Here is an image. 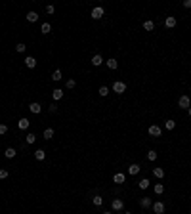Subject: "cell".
Returning <instances> with one entry per match:
<instances>
[{"label":"cell","mask_w":191,"mask_h":214,"mask_svg":"<svg viewBox=\"0 0 191 214\" xmlns=\"http://www.w3.org/2000/svg\"><path fill=\"white\" fill-rule=\"evenodd\" d=\"M52 98H54L55 101H57V100H61V98H63V90H61V88H55V90L52 92Z\"/></svg>","instance_id":"cell-13"},{"label":"cell","mask_w":191,"mask_h":214,"mask_svg":"<svg viewBox=\"0 0 191 214\" xmlns=\"http://www.w3.org/2000/svg\"><path fill=\"white\" fill-rule=\"evenodd\" d=\"M124 180H126V178H124V174H120V172H117L113 176V182L115 184H124Z\"/></svg>","instance_id":"cell-15"},{"label":"cell","mask_w":191,"mask_h":214,"mask_svg":"<svg viewBox=\"0 0 191 214\" xmlns=\"http://www.w3.org/2000/svg\"><path fill=\"white\" fill-rule=\"evenodd\" d=\"M29 111H31L33 115H38V113H40V111H42V105L35 101V103H31V105H29Z\"/></svg>","instance_id":"cell-4"},{"label":"cell","mask_w":191,"mask_h":214,"mask_svg":"<svg viewBox=\"0 0 191 214\" xmlns=\"http://www.w3.org/2000/svg\"><path fill=\"white\" fill-rule=\"evenodd\" d=\"M140 168H141V166H140V164H136V163H134V164H130V166H128V174L136 176V174L140 172Z\"/></svg>","instance_id":"cell-10"},{"label":"cell","mask_w":191,"mask_h":214,"mask_svg":"<svg viewBox=\"0 0 191 214\" xmlns=\"http://www.w3.org/2000/svg\"><path fill=\"white\" fill-rule=\"evenodd\" d=\"M50 111H52V113H55V111H57V105H55V103L50 105Z\"/></svg>","instance_id":"cell-38"},{"label":"cell","mask_w":191,"mask_h":214,"mask_svg":"<svg viewBox=\"0 0 191 214\" xmlns=\"http://www.w3.org/2000/svg\"><path fill=\"white\" fill-rule=\"evenodd\" d=\"M143 29H145V31H153V29H155V23L153 21H145V23H143Z\"/></svg>","instance_id":"cell-27"},{"label":"cell","mask_w":191,"mask_h":214,"mask_svg":"<svg viewBox=\"0 0 191 214\" xmlns=\"http://www.w3.org/2000/svg\"><path fill=\"white\" fill-rule=\"evenodd\" d=\"M183 8H191V0H183Z\"/></svg>","instance_id":"cell-37"},{"label":"cell","mask_w":191,"mask_h":214,"mask_svg":"<svg viewBox=\"0 0 191 214\" xmlns=\"http://www.w3.org/2000/svg\"><path fill=\"white\" fill-rule=\"evenodd\" d=\"M61 78H63L61 71H59V69H55V71H54V75H52V80H61Z\"/></svg>","instance_id":"cell-23"},{"label":"cell","mask_w":191,"mask_h":214,"mask_svg":"<svg viewBox=\"0 0 191 214\" xmlns=\"http://www.w3.org/2000/svg\"><path fill=\"white\" fill-rule=\"evenodd\" d=\"M187 113H189V117H191V107H189V109H187Z\"/></svg>","instance_id":"cell-39"},{"label":"cell","mask_w":191,"mask_h":214,"mask_svg":"<svg viewBox=\"0 0 191 214\" xmlns=\"http://www.w3.org/2000/svg\"><path fill=\"white\" fill-rule=\"evenodd\" d=\"M35 157H37V161H44L46 151H44V149H37V151H35Z\"/></svg>","instance_id":"cell-19"},{"label":"cell","mask_w":191,"mask_h":214,"mask_svg":"<svg viewBox=\"0 0 191 214\" xmlns=\"http://www.w3.org/2000/svg\"><path fill=\"white\" fill-rule=\"evenodd\" d=\"M46 12H48V14H54L55 8H54V6H46Z\"/></svg>","instance_id":"cell-36"},{"label":"cell","mask_w":191,"mask_h":214,"mask_svg":"<svg viewBox=\"0 0 191 214\" xmlns=\"http://www.w3.org/2000/svg\"><path fill=\"white\" fill-rule=\"evenodd\" d=\"M8 132V126L6 124H0V134H6Z\"/></svg>","instance_id":"cell-35"},{"label":"cell","mask_w":191,"mask_h":214,"mask_svg":"<svg viewBox=\"0 0 191 214\" xmlns=\"http://www.w3.org/2000/svg\"><path fill=\"white\" fill-rule=\"evenodd\" d=\"M147 159H149V161H157V151H149V153H147Z\"/></svg>","instance_id":"cell-32"},{"label":"cell","mask_w":191,"mask_h":214,"mask_svg":"<svg viewBox=\"0 0 191 214\" xmlns=\"http://www.w3.org/2000/svg\"><path fill=\"white\" fill-rule=\"evenodd\" d=\"M29 124H31V123H29V118H25V117H23V118H19L17 126L21 128V130H27V128H29Z\"/></svg>","instance_id":"cell-12"},{"label":"cell","mask_w":191,"mask_h":214,"mask_svg":"<svg viewBox=\"0 0 191 214\" xmlns=\"http://www.w3.org/2000/svg\"><path fill=\"white\" fill-rule=\"evenodd\" d=\"M15 153H17V151L14 149V147H8V149L4 151V155H6V159H14L15 157Z\"/></svg>","instance_id":"cell-16"},{"label":"cell","mask_w":191,"mask_h":214,"mask_svg":"<svg viewBox=\"0 0 191 214\" xmlns=\"http://www.w3.org/2000/svg\"><path fill=\"white\" fill-rule=\"evenodd\" d=\"M138 186H140V189H147V187H149V180H147V178H143V180H141Z\"/></svg>","instance_id":"cell-26"},{"label":"cell","mask_w":191,"mask_h":214,"mask_svg":"<svg viewBox=\"0 0 191 214\" xmlns=\"http://www.w3.org/2000/svg\"><path fill=\"white\" fill-rule=\"evenodd\" d=\"M103 14H105V12H103V8H101V6H96V8L94 10H92V19H101V17H103Z\"/></svg>","instance_id":"cell-2"},{"label":"cell","mask_w":191,"mask_h":214,"mask_svg":"<svg viewBox=\"0 0 191 214\" xmlns=\"http://www.w3.org/2000/svg\"><path fill=\"white\" fill-rule=\"evenodd\" d=\"M92 203H94V205H96V206H100V205H101V203H103V199H101V197H100V195H96V197H94V199H92Z\"/></svg>","instance_id":"cell-30"},{"label":"cell","mask_w":191,"mask_h":214,"mask_svg":"<svg viewBox=\"0 0 191 214\" xmlns=\"http://www.w3.org/2000/svg\"><path fill=\"white\" fill-rule=\"evenodd\" d=\"M109 92H111V90H109L107 86H101V88H100V96H103V98H105L107 94H109Z\"/></svg>","instance_id":"cell-31"},{"label":"cell","mask_w":191,"mask_h":214,"mask_svg":"<svg viewBox=\"0 0 191 214\" xmlns=\"http://www.w3.org/2000/svg\"><path fill=\"white\" fill-rule=\"evenodd\" d=\"M40 31L44 33V35H48V33L52 31V27H50V23H42V27H40Z\"/></svg>","instance_id":"cell-25"},{"label":"cell","mask_w":191,"mask_h":214,"mask_svg":"<svg viewBox=\"0 0 191 214\" xmlns=\"http://www.w3.org/2000/svg\"><path fill=\"white\" fill-rule=\"evenodd\" d=\"M25 65H27L29 69H35L37 67V59L33 57V55H27V57H25Z\"/></svg>","instance_id":"cell-6"},{"label":"cell","mask_w":191,"mask_h":214,"mask_svg":"<svg viewBox=\"0 0 191 214\" xmlns=\"http://www.w3.org/2000/svg\"><path fill=\"white\" fill-rule=\"evenodd\" d=\"M153 176L155 178H164V170L163 168H153Z\"/></svg>","instance_id":"cell-24"},{"label":"cell","mask_w":191,"mask_h":214,"mask_svg":"<svg viewBox=\"0 0 191 214\" xmlns=\"http://www.w3.org/2000/svg\"><path fill=\"white\" fill-rule=\"evenodd\" d=\"M153 210L155 214H164V205L163 203H153Z\"/></svg>","instance_id":"cell-11"},{"label":"cell","mask_w":191,"mask_h":214,"mask_svg":"<svg viewBox=\"0 0 191 214\" xmlns=\"http://www.w3.org/2000/svg\"><path fill=\"white\" fill-rule=\"evenodd\" d=\"M113 92H115V94H122V92H126V84H124L122 80H117L113 84Z\"/></svg>","instance_id":"cell-1"},{"label":"cell","mask_w":191,"mask_h":214,"mask_svg":"<svg viewBox=\"0 0 191 214\" xmlns=\"http://www.w3.org/2000/svg\"><path fill=\"white\" fill-rule=\"evenodd\" d=\"M44 138H46V140H52V138H54V128H46V130H44Z\"/></svg>","instance_id":"cell-22"},{"label":"cell","mask_w":191,"mask_h":214,"mask_svg":"<svg viewBox=\"0 0 191 214\" xmlns=\"http://www.w3.org/2000/svg\"><path fill=\"white\" fill-rule=\"evenodd\" d=\"M6 178H8V170L0 168V180H6Z\"/></svg>","instance_id":"cell-33"},{"label":"cell","mask_w":191,"mask_h":214,"mask_svg":"<svg viewBox=\"0 0 191 214\" xmlns=\"http://www.w3.org/2000/svg\"><path fill=\"white\" fill-rule=\"evenodd\" d=\"M35 140H37L35 134H27V136H25V141H27V143H35Z\"/></svg>","instance_id":"cell-28"},{"label":"cell","mask_w":191,"mask_h":214,"mask_svg":"<svg viewBox=\"0 0 191 214\" xmlns=\"http://www.w3.org/2000/svg\"><path fill=\"white\" fill-rule=\"evenodd\" d=\"M75 84H77V82H75L73 78H69V80H67V88H69V90H73V88H75Z\"/></svg>","instance_id":"cell-34"},{"label":"cell","mask_w":191,"mask_h":214,"mask_svg":"<svg viewBox=\"0 0 191 214\" xmlns=\"http://www.w3.org/2000/svg\"><path fill=\"white\" fill-rule=\"evenodd\" d=\"M178 105H180L182 109H189V105H191V100H189V96H182L180 100H178Z\"/></svg>","instance_id":"cell-3"},{"label":"cell","mask_w":191,"mask_h":214,"mask_svg":"<svg viewBox=\"0 0 191 214\" xmlns=\"http://www.w3.org/2000/svg\"><path fill=\"white\" fill-rule=\"evenodd\" d=\"M161 132H163V130H161V126H157V124H151V126H149V134H151V136L159 138Z\"/></svg>","instance_id":"cell-5"},{"label":"cell","mask_w":191,"mask_h":214,"mask_svg":"<svg viewBox=\"0 0 191 214\" xmlns=\"http://www.w3.org/2000/svg\"><path fill=\"white\" fill-rule=\"evenodd\" d=\"M164 25H166V29H174V27H176V17L168 15V17L164 19Z\"/></svg>","instance_id":"cell-7"},{"label":"cell","mask_w":191,"mask_h":214,"mask_svg":"<svg viewBox=\"0 0 191 214\" xmlns=\"http://www.w3.org/2000/svg\"><path fill=\"white\" fill-rule=\"evenodd\" d=\"M103 214H111V212H103Z\"/></svg>","instance_id":"cell-41"},{"label":"cell","mask_w":191,"mask_h":214,"mask_svg":"<svg viewBox=\"0 0 191 214\" xmlns=\"http://www.w3.org/2000/svg\"><path fill=\"white\" fill-rule=\"evenodd\" d=\"M164 128H166V130H174V128H176V123H174L172 118H168V121L164 123Z\"/></svg>","instance_id":"cell-21"},{"label":"cell","mask_w":191,"mask_h":214,"mask_svg":"<svg viewBox=\"0 0 191 214\" xmlns=\"http://www.w3.org/2000/svg\"><path fill=\"white\" fill-rule=\"evenodd\" d=\"M105 65H107L109 69H117V67H118V61L111 57V59H107V61H105Z\"/></svg>","instance_id":"cell-17"},{"label":"cell","mask_w":191,"mask_h":214,"mask_svg":"<svg viewBox=\"0 0 191 214\" xmlns=\"http://www.w3.org/2000/svg\"><path fill=\"white\" fill-rule=\"evenodd\" d=\"M140 205L143 206V208H149V206H153V201H151L149 197H143V199L140 201Z\"/></svg>","instance_id":"cell-14"},{"label":"cell","mask_w":191,"mask_h":214,"mask_svg":"<svg viewBox=\"0 0 191 214\" xmlns=\"http://www.w3.org/2000/svg\"><path fill=\"white\" fill-rule=\"evenodd\" d=\"M111 206H113V210H122L124 203L120 199H113V203H111Z\"/></svg>","instance_id":"cell-8"},{"label":"cell","mask_w":191,"mask_h":214,"mask_svg":"<svg viewBox=\"0 0 191 214\" xmlns=\"http://www.w3.org/2000/svg\"><path fill=\"white\" fill-rule=\"evenodd\" d=\"M124 214H132V212H124Z\"/></svg>","instance_id":"cell-40"},{"label":"cell","mask_w":191,"mask_h":214,"mask_svg":"<svg viewBox=\"0 0 191 214\" xmlns=\"http://www.w3.org/2000/svg\"><path fill=\"white\" fill-rule=\"evenodd\" d=\"M153 191H155V195H161V193H164V186L163 184H155Z\"/></svg>","instance_id":"cell-20"},{"label":"cell","mask_w":191,"mask_h":214,"mask_svg":"<svg viewBox=\"0 0 191 214\" xmlns=\"http://www.w3.org/2000/svg\"><path fill=\"white\" fill-rule=\"evenodd\" d=\"M27 21H31V23L38 21V14H37V12H29V14H27Z\"/></svg>","instance_id":"cell-18"},{"label":"cell","mask_w":191,"mask_h":214,"mask_svg":"<svg viewBox=\"0 0 191 214\" xmlns=\"http://www.w3.org/2000/svg\"><path fill=\"white\" fill-rule=\"evenodd\" d=\"M101 63H103V57H101L100 54H96L94 57H92V65H94V67H100Z\"/></svg>","instance_id":"cell-9"},{"label":"cell","mask_w":191,"mask_h":214,"mask_svg":"<svg viewBox=\"0 0 191 214\" xmlns=\"http://www.w3.org/2000/svg\"><path fill=\"white\" fill-rule=\"evenodd\" d=\"M25 50H27V46H25V44H21V42H19L17 46H15V52H19V54H23Z\"/></svg>","instance_id":"cell-29"}]
</instances>
